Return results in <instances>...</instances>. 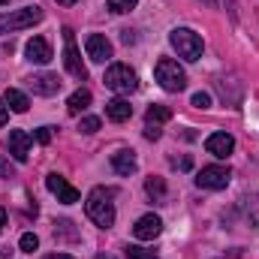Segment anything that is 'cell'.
<instances>
[{"label":"cell","instance_id":"obj_31","mask_svg":"<svg viewBox=\"0 0 259 259\" xmlns=\"http://www.w3.org/2000/svg\"><path fill=\"white\" fill-rule=\"evenodd\" d=\"M46 259H72L69 253H52V256H46Z\"/></svg>","mask_w":259,"mask_h":259},{"label":"cell","instance_id":"obj_18","mask_svg":"<svg viewBox=\"0 0 259 259\" xmlns=\"http://www.w3.org/2000/svg\"><path fill=\"white\" fill-rule=\"evenodd\" d=\"M3 100H6V106H9L12 112H18V115H24V112L30 109V100H27V97H24V94H21L18 88H9Z\"/></svg>","mask_w":259,"mask_h":259},{"label":"cell","instance_id":"obj_7","mask_svg":"<svg viewBox=\"0 0 259 259\" xmlns=\"http://www.w3.org/2000/svg\"><path fill=\"white\" fill-rule=\"evenodd\" d=\"M229 178H232V172H229L226 166H205V169L196 175V184H199L202 190H223V187L229 184Z\"/></svg>","mask_w":259,"mask_h":259},{"label":"cell","instance_id":"obj_14","mask_svg":"<svg viewBox=\"0 0 259 259\" xmlns=\"http://www.w3.org/2000/svg\"><path fill=\"white\" fill-rule=\"evenodd\" d=\"M24 55H27V61L30 64H49L55 55H52V46H49V39H42V36H33L27 46H24Z\"/></svg>","mask_w":259,"mask_h":259},{"label":"cell","instance_id":"obj_23","mask_svg":"<svg viewBox=\"0 0 259 259\" xmlns=\"http://www.w3.org/2000/svg\"><path fill=\"white\" fill-rule=\"evenodd\" d=\"M190 103H193L196 109H211V94H205V91H196L193 97H190Z\"/></svg>","mask_w":259,"mask_h":259},{"label":"cell","instance_id":"obj_34","mask_svg":"<svg viewBox=\"0 0 259 259\" xmlns=\"http://www.w3.org/2000/svg\"><path fill=\"white\" fill-rule=\"evenodd\" d=\"M97 259H115V256H109V253H100V256H97Z\"/></svg>","mask_w":259,"mask_h":259},{"label":"cell","instance_id":"obj_27","mask_svg":"<svg viewBox=\"0 0 259 259\" xmlns=\"http://www.w3.org/2000/svg\"><path fill=\"white\" fill-rule=\"evenodd\" d=\"M127 259H154V256L142 247H127Z\"/></svg>","mask_w":259,"mask_h":259},{"label":"cell","instance_id":"obj_25","mask_svg":"<svg viewBox=\"0 0 259 259\" xmlns=\"http://www.w3.org/2000/svg\"><path fill=\"white\" fill-rule=\"evenodd\" d=\"M33 139H36L39 145H49V142H52V127H39L33 133Z\"/></svg>","mask_w":259,"mask_h":259},{"label":"cell","instance_id":"obj_32","mask_svg":"<svg viewBox=\"0 0 259 259\" xmlns=\"http://www.w3.org/2000/svg\"><path fill=\"white\" fill-rule=\"evenodd\" d=\"M3 226H6V211L0 208V232H3Z\"/></svg>","mask_w":259,"mask_h":259},{"label":"cell","instance_id":"obj_19","mask_svg":"<svg viewBox=\"0 0 259 259\" xmlns=\"http://www.w3.org/2000/svg\"><path fill=\"white\" fill-rule=\"evenodd\" d=\"M172 118V109L169 106H151L148 115H145V127H160Z\"/></svg>","mask_w":259,"mask_h":259},{"label":"cell","instance_id":"obj_2","mask_svg":"<svg viewBox=\"0 0 259 259\" xmlns=\"http://www.w3.org/2000/svg\"><path fill=\"white\" fill-rule=\"evenodd\" d=\"M154 78H157L160 88L169 91V94H178V91L187 88V72L178 66V61H172V58H160V61H157V66H154Z\"/></svg>","mask_w":259,"mask_h":259},{"label":"cell","instance_id":"obj_28","mask_svg":"<svg viewBox=\"0 0 259 259\" xmlns=\"http://www.w3.org/2000/svg\"><path fill=\"white\" fill-rule=\"evenodd\" d=\"M9 121V106H6V100H0V127Z\"/></svg>","mask_w":259,"mask_h":259},{"label":"cell","instance_id":"obj_16","mask_svg":"<svg viewBox=\"0 0 259 259\" xmlns=\"http://www.w3.org/2000/svg\"><path fill=\"white\" fill-rule=\"evenodd\" d=\"M112 169H115L118 175H133V172L139 169L136 154H133V151H115V154H112Z\"/></svg>","mask_w":259,"mask_h":259},{"label":"cell","instance_id":"obj_35","mask_svg":"<svg viewBox=\"0 0 259 259\" xmlns=\"http://www.w3.org/2000/svg\"><path fill=\"white\" fill-rule=\"evenodd\" d=\"M202 3H205V6H214V3H217V0H202Z\"/></svg>","mask_w":259,"mask_h":259},{"label":"cell","instance_id":"obj_24","mask_svg":"<svg viewBox=\"0 0 259 259\" xmlns=\"http://www.w3.org/2000/svg\"><path fill=\"white\" fill-rule=\"evenodd\" d=\"M81 133H97L100 130V118H94V115H88V118H81V124H78Z\"/></svg>","mask_w":259,"mask_h":259},{"label":"cell","instance_id":"obj_15","mask_svg":"<svg viewBox=\"0 0 259 259\" xmlns=\"http://www.w3.org/2000/svg\"><path fill=\"white\" fill-rule=\"evenodd\" d=\"M106 118H109V121H115V124L130 121V118H133V106H130V100H124V97L109 100V103H106Z\"/></svg>","mask_w":259,"mask_h":259},{"label":"cell","instance_id":"obj_4","mask_svg":"<svg viewBox=\"0 0 259 259\" xmlns=\"http://www.w3.org/2000/svg\"><path fill=\"white\" fill-rule=\"evenodd\" d=\"M103 81H106V88L115 91V94H133V91L139 88V75H136V69L127 66V64H112L106 69Z\"/></svg>","mask_w":259,"mask_h":259},{"label":"cell","instance_id":"obj_17","mask_svg":"<svg viewBox=\"0 0 259 259\" xmlns=\"http://www.w3.org/2000/svg\"><path fill=\"white\" fill-rule=\"evenodd\" d=\"M88 106H91V91H88V88H78V91L66 100V112H69V115H81Z\"/></svg>","mask_w":259,"mask_h":259},{"label":"cell","instance_id":"obj_12","mask_svg":"<svg viewBox=\"0 0 259 259\" xmlns=\"http://www.w3.org/2000/svg\"><path fill=\"white\" fill-rule=\"evenodd\" d=\"M205 151L214 154V157H220V160H226V157L235 151V139H232L229 133H211V136L205 139Z\"/></svg>","mask_w":259,"mask_h":259},{"label":"cell","instance_id":"obj_33","mask_svg":"<svg viewBox=\"0 0 259 259\" xmlns=\"http://www.w3.org/2000/svg\"><path fill=\"white\" fill-rule=\"evenodd\" d=\"M61 6H72V3H78V0H58Z\"/></svg>","mask_w":259,"mask_h":259},{"label":"cell","instance_id":"obj_13","mask_svg":"<svg viewBox=\"0 0 259 259\" xmlns=\"http://www.w3.org/2000/svg\"><path fill=\"white\" fill-rule=\"evenodd\" d=\"M61 84H64V81H61L55 72H39V75L30 78V91L39 94V97H55V94L61 91Z\"/></svg>","mask_w":259,"mask_h":259},{"label":"cell","instance_id":"obj_1","mask_svg":"<svg viewBox=\"0 0 259 259\" xmlns=\"http://www.w3.org/2000/svg\"><path fill=\"white\" fill-rule=\"evenodd\" d=\"M112 199H115V190H109V187H94L84 199V211L100 229L115 226V202Z\"/></svg>","mask_w":259,"mask_h":259},{"label":"cell","instance_id":"obj_6","mask_svg":"<svg viewBox=\"0 0 259 259\" xmlns=\"http://www.w3.org/2000/svg\"><path fill=\"white\" fill-rule=\"evenodd\" d=\"M64 66L72 78H81V81L88 78V69L81 64V58H78V49H75V33H72V27H64Z\"/></svg>","mask_w":259,"mask_h":259},{"label":"cell","instance_id":"obj_30","mask_svg":"<svg viewBox=\"0 0 259 259\" xmlns=\"http://www.w3.org/2000/svg\"><path fill=\"white\" fill-rule=\"evenodd\" d=\"M121 39H124L127 46H130V42H136V36H133V30H124V36H121Z\"/></svg>","mask_w":259,"mask_h":259},{"label":"cell","instance_id":"obj_26","mask_svg":"<svg viewBox=\"0 0 259 259\" xmlns=\"http://www.w3.org/2000/svg\"><path fill=\"white\" fill-rule=\"evenodd\" d=\"M0 178H15V169L6 157H0Z\"/></svg>","mask_w":259,"mask_h":259},{"label":"cell","instance_id":"obj_29","mask_svg":"<svg viewBox=\"0 0 259 259\" xmlns=\"http://www.w3.org/2000/svg\"><path fill=\"white\" fill-rule=\"evenodd\" d=\"M145 136L148 139H160V127H145Z\"/></svg>","mask_w":259,"mask_h":259},{"label":"cell","instance_id":"obj_21","mask_svg":"<svg viewBox=\"0 0 259 259\" xmlns=\"http://www.w3.org/2000/svg\"><path fill=\"white\" fill-rule=\"evenodd\" d=\"M18 247H21L24 253H33V250L39 247V238H36L33 232H24V235H21V241H18Z\"/></svg>","mask_w":259,"mask_h":259},{"label":"cell","instance_id":"obj_22","mask_svg":"<svg viewBox=\"0 0 259 259\" xmlns=\"http://www.w3.org/2000/svg\"><path fill=\"white\" fill-rule=\"evenodd\" d=\"M136 3H139V0H109V9L121 15V12H130V9H136Z\"/></svg>","mask_w":259,"mask_h":259},{"label":"cell","instance_id":"obj_5","mask_svg":"<svg viewBox=\"0 0 259 259\" xmlns=\"http://www.w3.org/2000/svg\"><path fill=\"white\" fill-rule=\"evenodd\" d=\"M42 9L39 6H24V9H15L9 15H0V33H9V30H24V27H33L36 21H42Z\"/></svg>","mask_w":259,"mask_h":259},{"label":"cell","instance_id":"obj_3","mask_svg":"<svg viewBox=\"0 0 259 259\" xmlns=\"http://www.w3.org/2000/svg\"><path fill=\"white\" fill-rule=\"evenodd\" d=\"M169 42L178 52V58H184V61H199L202 58V36L190 27H175L169 33Z\"/></svg>","mask_w":259,"mask_h":259},{"label":"cell","instance_id":"obj_9","mask_svg":"<svg viewBox=\"0 0 259 259\" xmlns=\"http://www.w3.org/2000/svg\"><path fill=\"white\" fill-rule=\"evenodd\" d=\"M84 52H88V58H91L94 64H106L115 49H112V42H109L103 33H91V36L84 39Z\"/></svg>","mask_w":259,"mask_h":259},{"label":"cell","instance_id":"obj_10","mask_svg":"<svg viewBox=\"0 0 259 259\" xmlns=\"http://www.w3.org/2000/svg\"><path fill=\"white\" fill-rule=\"evenodd\" d=\"M46 187L58 196V202H64V205H72V202H78V199H81V196H78V190H75L66 178H61L58 172H52V175L46 178Z\"/></svg>","mask_w":259,"mask_h":259},{"label":"cell","instance_id":"obj_8","mask_svg":"<svg viewBox=\"0 0 259 259\" xmlns=\"http://www.w3.org/2000/svg\"><path fill=\"white\" fill-rule=\"evenodd\" d=\"M30 145H33V136L24 133V130H12L9 139H6V151H9L12 160H18V163H27V157H30Z\"/></svg>","mask_w":259,"mask_h":259},{"label":"cell","instance_id":"obj_11","mask_svg":"<svg viewBox=\"0 0 259 259\" xmlns=\"http://www.w3.org/2000/svg\"><path fill=\"white\" fill-rule=\"evenodd\" d=\"M160 232H163V220H160L157 214H142V217L136 220V226H133V235H136L139 241H154Z\"/></svg>","mask_w":259,"mask_h":259},{"label":"cell","instance_id":"obj_20","mask_svg":"<svg viewBox=\"0 0 259 259\" xmlns=\"http://www.w3.org/2000/svg\"><path fill=\"white\" fill-rule=\"evenodd\" d=\"M145 193L151 196L154 202H166V181L157 178V175H151V178L145 181Z\"/></svg>","mask_w":259,"mask_h":259},{"label":"cell","instance_id":"obj_36","mask_svg":"<svg viewBox=\"0 0 259 259\" xmlns=\"http://www.w3.org/2000/svg\"><path fill=\"white\" fill-rule=\"evenodd\" d=\"M3 3H9V0H0V6H3Z\"/></svg>","mask_w":259,"mask_h":259}]
</instances>
